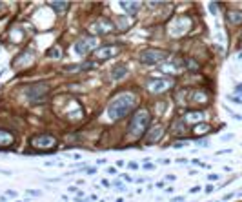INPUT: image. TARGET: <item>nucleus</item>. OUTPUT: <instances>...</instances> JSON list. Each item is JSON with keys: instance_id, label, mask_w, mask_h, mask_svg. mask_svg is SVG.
<instances>
[{"instance_id": "3", "label": "nucleus", "mask_w": 242, "mask_h": 202, "mask_svg": "<svg viewBox=\"0 0 242 202\" xmlns=\"http://www.w3.org/2000/svg\"><path fill=\"white\" fill-rule=\"evenodd\" d=\"M31 148L38 149V151H53L57 148V138L51 137V135L44 133V135H36L31 138Z\"/></svg>"}, {"instance_id": "10", "label": "nucleus", "mask_w": 242, "mask_h": 202, "mask_svg": "<svg viewBox=\"0 0 242 202\" xmlns=\"http://www.w3.org/2000/svg\"><path fill=\"white\" fill-rule=\"evenodd\" d=\"M15 144V135L9 133L7 129H0V149L11 148Z\"/></svg>"}, {"instance_id": "9", "label": "nucleus", "mask_w": 242, "mask_h": 202, "mask_svg": "<svg viewBox=\"0 0 242 202\" xmlns=\"http://www.w3.org/2000/svg\"><path fill=\"white\" fill-rule=\"evenodd\" d=\"M162 135H164V128L158 124V126L149 128V133L144 137V140H146L147 144H155V142H158V138H162Z\"/></svg>"}, {"instance_id": "16", "label": "nucleus", "mask_w": 242, "mask_h": 202, "mask_svg": "<svg viewBox=\"0 0 242 202\" xmlns=\"http://www.w3.org/2000/svg\"><path fill=\"white\" fill-rule=\"evenodd\" d=\"M186 66L189 67L191 71H199V69H200V66H199V62H197V60H193L191 57H189V58H186Z\"/></svg>"}, {"instance_id": "13", "label": "nucleus", "mask_w": 242, "mask_h": 202, "mask_svg": "<svg viewBox=\"0 0 242 202\" xmlns=\"http://www.w3.org/2000/svg\"><path fill=\"white\" fill-rule=\"evenodd\" d=\"M126 75H128V67L124 66V64H118V66L111 67V78L113 80H118V78L126 77Z\"/></svg>"}, {"instance_id": "20", "label": "nucleus", "mask_w": 242, "mask_h": 202, "mask_svg": "<svg viewBox=\"0 0 242 202\" xmlns=\"http://www.w3.org/2000/svg\"><path fill=\"white\" fill-rule=\"evenodd\" d=\"M229 100L237 102V104H242V99H239V97H229Z\"/></svg>"}, {"instance_id": "21", "label": "nucleus", "mask_w": 242, "mask_h": 202, "mask_svg": "<svg viewBox=\"0 0 242 202\" xmlns=\"http://www.w3.org/2000/svg\"><path fill=\"white\" fill-rule=\"evenodd\" d=\"M107 173H109V175H115V173H117V168H109L107 169Z\"/></svg>"}, {"instance_id": "22", "label": "nucleus", "mask_w": 242, "mask_h": 202, "mask_svg": "<svg viewBox=\"0 0 242 202\" xmlns=\"http://www.w3.org/2000/svg\"><path fill=\"white\" fill-rule=\"evenodd\" d=\"M86 171H87V175H93V173H95V168H87Z\"/></svg>"}, {"instance_id": "17", "label": "nucleus", "mask_w": 242, "mask_h": 202, "mask_svg": "<svg viewBox=\"0 0 242 202\" xmlns=\"http://www.w3.org/2000/svg\"><path fill=\"white\" fill-rule=\"evenodd\" d=\"M207 131H209V126H207V124H197V126H195V129H193V133H195V135L207 133Z\"/></svg>"}, {"instance_id": "18", "label": "nucleus", "mask_w": 242, "mask_h": 202, "mask_svg": "<svg viewBox=\"0 0 242 202\" xmlns=\"http://www.w3.org/2000/svg\"><path fill=\"white\" fill-rule=\"evenodd\" d=\"M202 117H204L202 111H191L189 115H186V120H199V118H202Z\"/></svg>"}, {"instance_id": "12", "label": "nucleus", "mask_w": 242, "mask_h": 202, "mask_svg": "<svg viewBox=\"0 0 242 202\" xmlns=\"http://www.w3.org/2000/svg\"><path fill=\"white\" fill-rule=\"evenodd\" d=\"M171 133L177 135V137H182V135L188 133V128L184 124V120H175L171 124Z\"/></svg>"}, {"instance_id": "14", "label": "nucleus", "mask_w": 242, "mask_h": 202, "mask_svg": "<svg viewBox=\"0 0 242 202\" xmlns=\"http://www.w3.org/2000/svg\"><path fill=\"white\" fill-rule=\"evenodd\" d=\"M140 6H142L140 2H122V7H124L128 13H131V15H135V13H137Z\"/></svg>"}, {"instance_id": "1", "label": "nucleus", "mask_w": 242, "mask_h": 202, "mask_svg": "<svg viewBox=\"0 0 242 202\" xmlns=\"http://www.w3.org/2000/svg\"><path fill=\"white\" fill-rule=\"evenodd\" d=\"M137 107V97L131 93H122L118 97H115L107 106V115L113 120H120L126 115H129L133 109Z\"/></svg>"}, {"instance_id": "8", "label": "nucleus", "mask_w": 242, "mask_h": 202, "mask_svg": "<svg viewBox=\"0 0 242 202\" xmlns=\"http://www.w3.org/2000/svg\"><path fill=\"white\" fill-rule=\"evenodd\" d=\"M117 53H118V47H117V46H106V47H99V49L95 51V57H97L99 60H107V58L115 57Z\"/></svg>"}, {"instance_id": "5", "label": "nucleus", "mask_w": 242, "mask_h": 202, "mask_svg": "<svg viewBox=\"0 0 242 202\" xmlns=\"http://www.w3.org/2000/svg\"><path fill=\"white\" fill-rule=\"evenodd\" d=\"M47 91H49V84L38 82V84H33V86H29V88L26 89V95H28L29 100H36V99H42Z\"/></svg>"}, {"instance_id": "6", "label": "nucleus", "mask_w": 242, "mask_h": 202, "mask_svg": "<svg viewBox=\"0 0 242 202\" xmlns=\"http://www.w3.org/2000/svg\"><path fill=\"white\" fill-rule=\"evenodd\" d=\"M95 44H97V40H95L93 36H89V38H80V40H76L75 49H76V53H78V55H87V53H91V51H93Z\"/></svg>"}, {"instance_id": "2", "label": "nucleus", "mask_w": 242, "mask_h": 202, "mask_svg": "<svg viewBox=\"0 0 242 202\" xmlns=\"http://www.w3.org/2000/svg\"><path fill=\"white\" fill-rule=\"evenodd\" d=\"M149 120H151V115H149V111L147 109H138L137 113H133V117H131V120H129V133L133 135V137H142L144 131L147 129V126H149Z\"/></svg>"}, {"instance_id": "7", "label": "nucleus", "mask_w": 242, "mask_h": 202, "mask_svg": "<svg viewBox=\"0 0 242 202\" xmlns=\"http://www.w3.org/2000/svg\"><path fill=\"white\" fill-rule=\"evenodd\" d=\"M173 84H175L173 78H157V80L149 82V89L155 91V93H162V91H166V89L173 88Z\"/></svg>"}, {"instance_id": "4", "label": "nucleus", "mask_w": 242, "mask_h": 202, "mask_svg": "<svg viewBox=\"0 0 242 202\" xmlns=\"http://www.w3.org/2000/svg\"><path fill=\"white\" fill-rule=\"evenodd\" d=\"M168 58V53L162 49H144L140 53V60L144 64H158Z\"/></svg>"}, {"instance_id": "11", "label": "nucleus", "mask_w": 242, "mask_h": 202, "mask_svg": "<svg viewBox=\"0 0 242 202\" xmlns=\"http://www.w3.org/2000/svg\"><path fill=\"white\" fill-rule=\"evenodd\" d=\"M226 18H228V22H229L231 26H240V24H242V11H240V9L228 11Z\"/></svg>"}, {"instance_id": "15", "label": "nucleus", "mask_w": 242, "mask_h": 202, "mask_svg": "<svg viewBox=\"0 0 242 202\" xmlns=\"http://www.w3.org/2000/svg\"><path fill=\"white\" fill-rule=\"evenodd\" d=\"M51 7L57 9L58 13H66L69 9V2H51Z\"/></svg>"}, {"instance_id": "19", "label": "nucleus", "mask_w": 242, "mask_h": 202, "mask_svg": "<svg viewBox=\"0 0 242 202\" xmlns=\"http://www.w3.org/2000/svg\"><path fill=\"white\" fill-rule=\"evenodd\" d=\"M47 57H53V58L57 57V58H58V57H60V47H51V49L47 51Z\"/></svg>"}]
</instances>
